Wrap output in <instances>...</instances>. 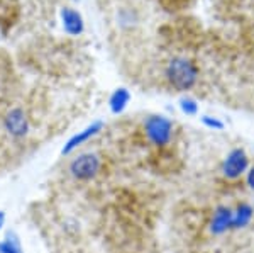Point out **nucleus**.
I'll use <instances>...</instances> for the list:
<instances>
[{
  "mask_svg": "<svg viewBox=\"0 0 254 253\" xmlns=\"http://www.w3.org/2000/svg\"><path fill=\"white\" fill-rule=\"evenodd\" d=\"M127 102H129V92L126 88H119L112 95V99H110V107H112L114 112H119L126 107Z\"/></svg>",
  "mask_w": 254,
  "mask_h": 253,
  "instance_id": "7",
  "label": "nucleus"
},
{
  "mask_svg": "<svg viewBox=\"0 0 254 253\" xmlns=\"http://www.w3.org/2000/svg\"><path fill=\"white\" fill-rule=\"evenodd\" d=\"M180 107H182V111L187 114V116H195L196 112H198V104L190 99V97H185V99L180 100Z\"/></svg>",
  "mask_w": 254,
  "mask_h": 253,
  "instance_id": "8",
  "label": "nucleus"
},
{
  "mask_svg": "<svg viewBox=\"0 0 254 253\" xmlns=\"http://www.w3.org/2000/svg\"><path fill=\"white\" fill-rule=\"evenodd\" d=\"M2 223H3V214L0 213V226H2Z\"/></svg>",
  "mask_w": 254,
  "mask_h": 253,
  "instance_id": "12",
  "label": "nucleus"
},
{
  "mask_svg": "<svg viewBox=\"0 0 254 253\" xmlns=\"http://www.w3.org/2000/svg\"><path fill=\"white\" fill-rule=\"evenodd\" d=\"M203 124L205 126H208V128H214V129H222L224 128V124L220 121H217V119H212L210 116H205L203 117Z\"/></svg>",
  "mask_w": 254,
  "mask_h": 253,
  "instance_id": "10",
  "label": "nucleus"
},
{
  "mask_svg": "<svg viewBox=\"0 0 254 253\" xmlns=\"http://www.w3.org/2000/svg\"><path fill=\"white\" fill-rule=\"evenodd\" d=\"M5 126L9 129V133L14 134V136H24L27 131V119L22 109H12L5 117Z\"/></svg>",
  "mask_w": 254,
  "mask_h": 253,
  "instance_id": "5",
  "label": "nucleus"
},
{
  "mask_svg": "<svg viewBox=\"0 0 254 253\" xmlns=\"http://www.w3.org/2000/svg\"><path fill=\"white\" fill-rule=\"evenodd\" d=\"M102 162L95 153H83L69 163V172L78 180H88L100 172Z\"/></svg>",
  "mask_w": 254,
  "mask_h": 253,
  "instance_id": "4",
  "label": "nucleus"
},
{
  "mask_svg": "<svg viewBox=\"0 0 254 253\" xmlns=\"http://www.w3.org/2000/svg\"><path fill=\"white\" fill-rule=\"evenodd\" d=\"M0 253H22L20 247L15 240H5L0 243Z\"/></svg>",
  "mask_w": 254,
  "mask_h": 253,
  "instance_id": "9",
  "label": "nucleus"
},
{
  "mask_svg": "<svg viewBox=\"0 0 254 253\" xmlns=\"http://www.w3.org/2000/svg\"><path fill=\"white\" fill-rule=\"evenodd\" d=\"M248 170H249L248 153L244 152V148L237 146V148H232L231 152L227 153L220 172H222L225 180L236 182L237 178H241L244 173H248Z\"/></svg>",
  "mask_w": 254,
  "mask_h": 253,
  "instance_id": "3",
  "label": "nucleus"
},
{
  "mask_svg": "<svg viewBox=\"0 0 254 253\" xmlns=\"http://www.w3.org/2000/svg\"><path fill=\"white\" fill-rule=\"evenodd\" d=\"M246 185H248L249 189L254 192V165L249 167L248 173H246Z\"/></svg>",
  "mask_w": 254,
  "mask_h": 253,
  "instance_id": "11",
  "label": "nucleus"
},
{
  "mask_svg": "<svg viewBox=\"0 0 254 253\" xmlns=\"http://www.w3.org/2000/svg\"><path fill=\"white\" fill-rule=\"evenodd\" d=\"M166 80L176 92H187L196 85L200 77L198 67L187 56H175L166 65Z\"/></svg>",
  "mask_w": 254,
  "mask_h": 253,
  "instance_id": "1",
  "label": "nucleus"
},
{
  "mask_svg": "<svg viewBox=\"0 0 254 253\" xmlns=\"http://www.w3.org/2000/svg\"><path fill=\"white\" fill-rule=\"evenodd\" d=\"M144 133L154 146H168L173 140L175 126L165 116H149L144 121Z\"/></svg>",
  "mask_w": 254,
  "mask_h": 253,
  "instance_id": "2",
  "label": "nucleus"
},
{
  "mask_svg": "<svg viewBox=\"0 0 254 253\" xmlns=\"http://www.w3.org/2000/svg\"><path fill=\"white\" fill-rule=\"evenodd\" d=\"M64 24H66V29L71 32V34H78L83 29V24H81V17L76 14L75 10H64Z\"/></svg>",
  "mask_w": 254,
  "mask_h": 253,
  "instance_id": "6",
  "label": "nucleus"
}]
</instances>
